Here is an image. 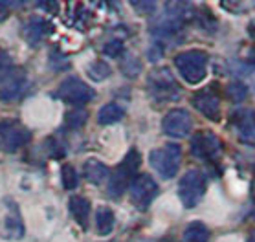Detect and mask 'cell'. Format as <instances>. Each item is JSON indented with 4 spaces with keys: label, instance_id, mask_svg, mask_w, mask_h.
I'll list each match as a JSON object with an SVG mask.
<instances>
[{
    "label": "cell",
    "instance_id": "1",
    "mask_svg": "<svg viewBox=\"0 0 255 242\" xmlns=\"http://www.w3.org/2000/svg\"><path fill=\"white\" fill-rule=\"evenodd\" d=\"M208 53L202 50H187L174 57V66L187 83L197 85L208 74Z\"/></svg>",
    "mask_w": 255,
    "mask_h": 242
},
{
    "label": "cell",
    "instance_id": "2",
    "mask_svg": "<svg viewBox=\"0 0 255 242\" xmlns=\"http://www.w3.org/2000/svg\"><path fill=\"white\" fill-rule=\"evenodd\" d=\"M139 163V152L136 149H130L127 152V156L123 158V161L118 165L111 174H109V195L111 196H120L125 191V187L130 185V182L136 176V171H138Z\"/></svg>",
    "mask_w": 255,
    "mask_h": 242
},
{
    "label": "cell",
    "instance_id": "3",
    "mask_svg": "<svg viewBox=\"0 0 255 242\" xmlns=\"http://www.w3.org/2000/svg\"><path fill=\"white\" fill-rule=\"evenodd\" d=\"M182 161V149L176 143H167L165 147L149 152V163L162 178H174Z\"/></svg>",
    "mask_w": 255,
    "mask_h": 242
},
{
    "label": "cell",
    "instance_id": "4",
    "mask_svg": "<svg viewBox=\"0 0 255 242\" xmlns=\"http://www.w3.org/2000/svg\"><path fill=\"white\" fill-rule=\"evenodd\" d=\"M206 193V178L200 171H187L178 184V196L186 208H195Z\"/></svg>",
    "mask_w": 255,
    "mask_h": 242
},
{
    "label": "cell",
    "instance_id": "5",
    "mask_svg": "<svg viewBox=\"0 0 255 242\" xmlns=\"http://www.w3.org/2000/svg\"><path fill=\"white\" fill-rule=\"evenodd\" d=\"M149 92L156 101H174L178 98L180 88L176 85L174 77L171 75L167 68H160L154 70L151 75H149Z\"/></svg>",
    "mask_w": 255,
    "mask_h": 242
},
{
    "label": "cell",
    "instance_id": "6",
    "mask_svg": "<svg viewBox=\"0 0 255 242\" xmlns=\"http://www.w3.org/2000/svg\"><path fill=\"white\" fill-rule=\"evenodd\" d=\"M57 98L63 99L64 103L70 105H85L88 101H92L96 98V92H94L92 87H88L85 81H81L79 77H66V79L59 85L57 90Z\"/></svg>",
    "mask_w": 255,
    "mask_h": 242
},
{
    "label": "cell",
    "instance_id": "7",
    "mask_svg": "<svg viewBox=\"0 0 255 242\" xmlns=\"http://www.w3.org/2000/svg\"><path fill=\"white\" fill-rule=\"evenodd\" d=\"M130 200L138 209L145 211L149 208V204L152 202V198L158 195V184L156 180L152 178L151 174H136L134 180L130 182Z\"/></svg>",
    "mask_w": 255,
    "mask_h": 242
},
{
    "label": "cell",
    "instance_id": "8",
    "mask_svg": "<svg viewBox=\"0 0 255 242\" xmlns=\"http://www.w3.org/2000/svg\"><path fill=\"white\" fill-rule=\"evenodd\" d=\"M24 87H26V74L22 68L6 66L0 70V99L2 101L17 99Z\"/></svg>",
    "mask_w": 255,
    "mask_h": 242
},
{
    "label": "cell",
    "instance_id": "9",
    "mask_svg": "<svg viewBox=\"0 0 255 242\" xmlns=\"http://www.w3.org/2000/svg\"><path fill=\"white\" fill-rule=\"evenodd\" d=\"M0 139L7 152H15L31 139V132L15 120L0 121Z\"/></svg>",
    "mask_w": 255,
    "mask_h": 242
},
{
    "label": "cell",
    "instance_id": "10",
    "mask_svg": "<svg viewBox=\"0 0 255 242\" xmlns=\"http://www.w3.org/2000/svg\"><path fill=\"white\" fill-rule=\"evenodd\" d=\"M0 235L6 239H22L24 237V224L20 213L17 206L9 200L0 204Z\"/></svg>",
    "mask_w": 255,
    "mask_h": 242
},
{
    "label": "cell",
    "instance_id": "11",
    "mask_svg": "<svg viewBox=\"0 0 255 242\" xmlns=\"http://www.w3.org/2000/svg\"><path fill=\"white\" fill-rule=\"evenodd\" d=\"M162 128L163 132L167 134V136H171V138H186L193 128L191 116L182 109L169 110L167 114L163 116Z\"/></svg>",
    "mask_w": 255,
    "mask_h": 242
},
{
    "label": "cell",
    "instance_id": "12",
    "mask_svg": "<svg viewBox=\"0 0 255 242\" xmlns=\"http://www.w3.org/2000/svg\"><path fill=\"white\" fill-rule=\"evenodd\" d=\"M221 150V139L213 132H198L191 139V154L200 160L215 158Z\"/></svg>",
    "mask_w": 255,
    "mask_h": 242
},
{
    "label": "cell",
    "instance_id": "13",
    "mask_svg": "<svg viewBox=\"0 0 255 242\" xmlns=\"http://www.w3.org/2000/svg\"><path fill=\"white\" fill-rule=\"evenodd\" d=\"M191 103L208 120L217 121L221 118V99L211 90H200V92H197L191 98Z\"/></svg>",
    "mask_w": 255,
    "mask_h": 242
},
{
    "label": "cell",
    "instance_id": "14",
    "mask_svg": "<svg viewBox=\"0 0 255 242\" xmlns=\"http://www.w3.org/2000/svg\"><path fill=\"white\" fill-rule=\"evenodd\" d=\"M235 125L239 128V138L244 143L255 145V112L254 110H239L233 116Z\"/></svg>",
    "mask_w": 255,
    "mask_h": 242
},
{
    "label": "cell",
    "instance_id": "15",
    "mask_svg": "<svg viewBox=\"0 0 255 242\" xmlns=\"http://www.w3.org/2000/svg\"><path fill=\"white\" fill-rule=\"evenodd\" d=\"M92 206L85 196H72L70 198V213L76 219V222L81 226L83 230L88 228V219H90Z\"/></svg>",
    "mask_w": 255,
    "mask_h": 242
},
{
    "label": "cell",
    "instance_id": "16",
    "mask_svg": "<svg viewBox=\"0 0 255 242\" xmlns=\"http://www.w3.org/2000/svg\"><path fill=\"white\" fill-rule=\"evenodd\" d=\"M50 24L44 20V18L41 17H31L26 22V26H24V37H26V40H28L29 44H35V42H39V40L44 37V35L50 31Z\"/></svg>",
    "mask_w": 255,
    "mask_h": 242
},
{
    "label": "cell",
    "instance_id": "17",
    "mask_svg": "<svg viewBox=\"0 0 255 242\" xmlns=\"http://www.w3.org/2000/svg\"><path fill=\"white\" fill-rule=\"evenodd\" d=\"M83 173H85V178L90 182V184H101L105 180L109 178V167L101 163L99 160H87L85 161V167H83Z\"/></svg>",
    "mask_w": 255,
    "mask_h": 242
},
{
    "label": "cell",
    "instance_id": "18",
    "mask_svg": "<svg viewBox=\"0 0 255 242\" xmlns=\"http://www.w3.org/2000/svg\"><path fill=\"white\" fill-rule=\"evenodd\" d=\"M114 211L107 206H101L96 211V228H98L99 235H109L114 228Z\"/></svg>",
    "mask_w": 255,
    "mask_h": 242
},
{
    "label": "cell",
    "instance_id": "19",
    "mask_svg": "<svg viewBox=\"0 0 255 242\" xmlns=\"http://www.w3.org/2000/svg\"><path fill=\"white\" fill-rule=\"evenodd\" d=\"M123 118V109L118 107L116 103H107L103 105L98 112V121L101 125H112Z\"/></svg>",
    "mask_w": 255,
    "mask_h": 242
},
{
    "label": "cell",
    "instance_id": "20",
    "mask_svg": "<svg viewBox=\"0 0 255 242\" xmlns=\"http://www.w3.org/2000/svg\"><path fill=\"white\" fill-rule=\"evenodd\" d=\"M208 241H209V230L202 222H191L186 228L184 242H208Z\"/></svg>",
    "mask_w": 255,
    "mask_h": 242
},
{
    "label": "cell",
    "instance_id": "21",
    "mask_svg": "<svg viewBox=\"0 0 255 242\" xmlns=\"http://www.w3.org/2000/svg\"><path fill=\"white\" fill-rule=\"evenodd\" d=\"M226 94L233 103H241V101H244L246 96H248V88H246V85H243V83L233 81V83H230L226 87Z\"/></svg>",
    "mask_w": 255,
    "mask_h": 242
},
{
    "label": "cell",
    "instance_id": "22",
    "mask_svg": "<svg viewBox=\"0 0 255 242\" xmlns=\"http://www.w3.org/2000/svg\"><path fill=\"white\" fill-rule=\"evenodd\" d=\"M61 176H63V185H64V189H76L77 184H79V174H77L76 167L74 165H70V163H66L63 167V171H61Z\"/></svg>",
    "mask_w": 255,
    "mask_h": 242
},
{
    "label": "cell",
    "instance_id": "23",
    "mask_svg": "<svg viewBox=\"0 0 255 242\" xmlns=\"http://www.w3.org/2000/svg\"><path fill=\"white\" fill-rule=\"evenodd\" d=\"M139 70H141V63H139L138 59L134 57V55H125V59H123L122 63V72L127 77H136V75L139 74Z\"/></svg>",
    "mask_w": 255,
    "mask_h": 242
},
{
    "label": "cell",
    "instance_id": "24",
    "mask_svg": "<svg viewBox=\"0 0 255 242\" xmlns=\"http://www.w3.org/2000/svg\"><path fill=\"white\" fill-rule=\"evenodd\" d=\"M88 75H90V79H94V81H103L111 75V68H109V64L107 63L98 61V63L90 64V68H88Z\"/></svg>",
    "mask_w": 255,
    "mask_h": 242
},
{
    "label": "cell",
    "instance_id": "25",
    "mask_svg": "<svg viewBox=\"0 0 255 242\" xmlns=\"http://www.w3.org/2000/svg\"><path fill=\"white\" fill-rule=\"evenodd\" d=\"M88 120V114L85 112V110H70L68 114H66V125H68L70 128H79L81 125H85Z\"/></svg>",
    "mask_w": 255,
    "mask_h": 242
},
{
    "label": "cell",
    "instance_id": "26",
    "mask_svg": "<svg viewBox=\"0 0 255 242\" xmlns=\"http://www.w3.org/2000/svg\"><path fill=\"white\" fill-rule=\"evenodd\" d=\"M123 50H125V48H123V42L116 39V40H111V42L105 46L103 52L107 53L109 57H120V55L123 53Z\"/></svg>",
    "mask_w": 255,
    "mask_h": 242
},
{
    "label": "cell",
    "instance_id": "27",
    "mask_svg": "<svg viewBox=\"0 0 255 242\" xmlns=\"http://www.w3.org/2000/svg\"><path fill=\"white\" fill-rule=\"evenodd\" d=\"M48 150H52V156L53 158H61L63 154H66V149H64V145L57 143V141H53V139H48Z\"/></svg>",
    "mask_w": 255,
    "mask_h": 242
},
{
    "label": "cell",
    "instance_id": "28",
    "mask_svg": "<svg viewBox=\"0 0 255 242\" xmlns=\"http://www.w3.org/2000/svg\"><path fill=\"white\" fill-rule=\"evenodd\" d=\"M132 6L136 7V9H141L139 13H152L154 7H156V4H154V2H132Z\"/></svg>",
    "mask_w": 255,
    "mask_h": 242
},
{
    "label": "cell",
    "instance_id": "29",
    "mask_svg": "<svg viewBox=\"0 0 255 242\" xmlns=\"http://www.w3.org/2000/svg\"><path fill=\"white\" fill-rule=\"evenodd\" d=\"M7 15H9V11H7V4L6 2H0V20L6 18Z\"/></svg>",
    "mask_w": 255,
    "mask_h": 242
},
{
    "label": "cell",
    "instance_id": "30",
    "mask_svg": "<svg viewBox=\"0 0 255 242\" xmlns=\"http://www.w3.org/2000/svg\"><path fill=\"white\" fill-rule=\"evenodd\" d=\"M250 57H252V61L255 63V46L252 48V50H250Z\"/></svg>",
    "mask_w": 255,
    "mask_h": 242
},
{
    "label": "cell",
    "instance_id": "31",
    "mask_svg": "<svg viewBox=\"0 0 255 242\" xmlns=\"http://www.w3.org/2000/svg\"><path fill=\"white\" fill-rule=\"evenodd\" d=\"M248 242H255V231L252 233V237H250V241Z\"/></svg>",
    "mask_w": 255,
    "mask_h": 242
}]
</instances>
